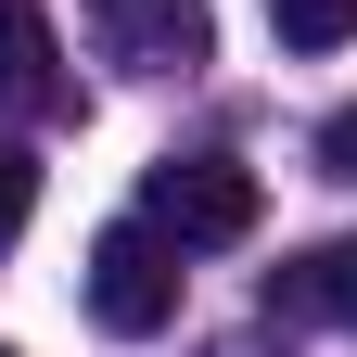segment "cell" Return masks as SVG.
<instances>
[{
  "label": "cell",
  "instance_id": "obj_1",
  "mask_svg": "<svg viewBox=\"0 0 357 357\" xmlns=\"http://www.w3.org/2000/svg\"><path fill=\"white\" fill-rule=\"evenodd\" d=\"M77 294H89V319H102L115 344H153V332L178 319V243L153 230V217H115V230L89 243Z\"/></svg>",
  "mask_w": 357,
  "mask_h": 357
},
{
  "label": "cell",
  "instance_id": "obj_2",
  "mask_svg": "<svg viewBox=\"0 0 357 357\" xmlns=\"http://www.w3.org/2000/svg\"><path fill=\"white\" fill-rule=\"evenodd\" d=\"M141 217H153L178 255H217V243H255L268 192H255V166H230V153H166L141 178Z\"/></svg>",
  "mask_w": 357,
  "mask_h": 357
},
{
  "label": "cell",
  "instance_id": "obj_3",
  "mask_svg": "<svg viewBox=\"0 0 357 357\" xmlns=\"http://www.w3.org/2000/svg\"><path fill=\"white\" fill-rule=\"evenodd\" d=\"M89 52L115 77H192L217 52V13L204 0H89Z\"/></svg>",
  "mask_w": 357,
  "mask_h": 357
},
{
  "label": "cell",
  "instance_id": "obj_4",
  "mask_svg": "<svg viewBox=\"0 0 357 357\" xmlns=\"http://www.w3.org/2000/svg\"><path fill=\"white\" fill-rule=\"evenodd\" d=\"M0 115H64V52L38 0H0Z\"/></svg>",
  "mask_w": 357,
  "mask_h": 357
},
{
  "label": "cell",
  "instance_id": "obj_5",
  "mask_svg": "<svg viewBox=\"0 0 357 357\" xmlns=\"http://www.w3.org/2000/svg\"><path fill=\"white\" fill-rule=\"evenodd\" d=\"M268 319H344L357 332V230L294 255V268H268Z\"/></svg>",
  "mask_w": 357,
  "mask_h": 357
},
{
  "label": "cell",
  "instance_id": "obj_6",
  "mask_svg": "<svg viewBox=\"0 0 357 357\" xmlns=\"http://www.w3.org/2000/svg\"><path fill=\"white\" fill-rule=\"evenodd\" d=\"M268 26H281V52H344L357 0H268Z\"/></svg>",
  "mask_w": 357,
  "mask_h": 357
},
{
  "label": "cell",
  "instance_id": "obj_7",
  "mask_svg": "<svg viewBox=\"0 0 357 357\" xmlns=\"http://www.w3.org/2000/svg\"><path fill=\"white\" fill-rule=\"evenodd\" d=\"M26 217H38V153L0 141V243H26Z\"/></svg>",
  "mask_w": 357,
  "mask_h": 357
},
{
  "label": "cell",
  "instance_id": "obj_8",
  "mask_svg": "<svg viewBox=\"0 0 357 357\" xmlns=\"http://www.w3.org/2000/svg\"><path fill=\"white\" fill-rule=\"evenodd\" d=\"M319 166H332V178H357V102H344V115L319 128Z\"/></svg>",
  "mask_w": 357,
  "mask_h": 357
},
{
  "label": "cell",
  "instance_id": "obj_9",
  "mask_svg": "<svg viewBox=\"0 0 357 357\" xmlns=\"http://www.w3.org/2000/svg\"><path fill=\"white\" fill-rule=\"evenodd\" d=\"M0 357H13V344H0Z\"/></svg>",
  "mask_w": 357,
  "mask_h": 357
}]
</instances>
